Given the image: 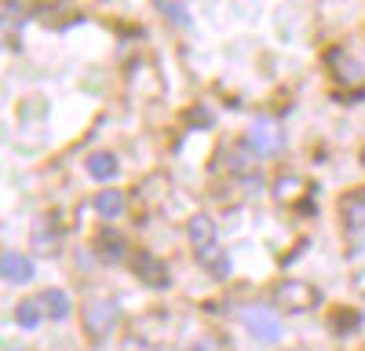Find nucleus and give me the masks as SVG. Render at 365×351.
Listing matches in <instances>:
<instances>
[{
	"label": "nucleus",
	"mask_w": 365,
	"mask_h": 351,
	"mask_svg": "<svg viewBox=\"0 0 365 351\" xmlns=\"http://www.w3.org/2000/svg\"><path fill=\"white\" fill-rule=\"evenodd\" d=\"M274 304H278L282 311L299 315V311L318 307L322 304V292L314 285H307V282H299V278H285V282L274 285Z\"/></svg>",
	"instance_id": "1"
},
{
	"label": "nucleus",
	"mask_w": 365,
	"mask_h": 351,
	"mask_svg": "<svg viewBox=\"0 0 365 351\" xmlns=\"http://www.w3.org/2000/svg\"><path fill=\"white\" fill-rule=\"evenodd\" d=\"M249 146L259 154V158H270V154H278L282 151V132L274 121H267V117H259V121H252L249 128Z\"/></svg>",
	"instance_id": "2"
},
{
	"label": "nucleus",
	"mask_w": 365,
	"mask_h": 351,
	"mask_svg": "<svg viewBox=\"0 0 365 351\" xmlns=\"http://www.w3.org/2000/svg\"><path fill=\"white\" fill-rule=\"evenodd\" d=\"M241 318H245V326H249V333L256 337V340H278L282 337V322L278 318H274L270 311H263V307H245V315H241Z\"/></svg>",
	"instance_id": "3"
},
{
	"label": "nucleus",
	"mask_w": 365,
	"mask_h": 351,
	"mask_svg": "<svg viewBox=\"0 0 365 351\" xmlns=\"http://www.w3.org/2000/svg\"><path fill=\"white\" fill-rule=\"evenodd\" d=\"M113 322H117V304H113V300H91V304H88V311H84V326H88L91 337L110 333Z\"/></svg>",
	"instance_id": "4"
},
{
	"label": "nucleus",
	"mask_w": 365,
	"mask_h": 351,
	"mask_svg": "<svg viewBox=\"0 0 365 351\" xmlns=\"http://www.w3.org/2000/svg\"><path fill=\"white\" fill-rule=\"evenodd\" d=\"M135 275L146 282V285H154V289H161V285H168V271H165V263L158 260V256H150V253H135Z\"/></svg>",
	"instance_id": "5"
},
{
	"label": "nucleus",
	"mask_w": 365,
	"mask_h": 351,
	"mask_svg": "<svg viewBox=\"0 0 365 351\" xmlns=\"http://www.w3.org/2000/svg\"><path fill=\"white\" fill-rule=\"evenodd\" d=\"M0 271H4V282L26 285L29 278H34V263H29L26 256H19V253H4V260H0Z\"/></svg>",
	"instance_id": "6"
},
{
	"label": "nucleus",
	"mask_w": 365,
	"mask_h": 351,
	"mask_svg": "<svg viewBox=\"0 0 365 351\" xmlns=\"http://www.w3.org/2000/svg\"><path fill=\"white\" fill-rule=\"evenodd\" d=\"M96 249H99V256H103L106 263H120V260L128 256V245H125V238H120L117 230H103L99 242H96Z\"/></svg>",
	"instance_id": "7"
},
{
	"label": "nucleus",
	"mask_w": 365,
	"mask_h": 351,
	"mask_svg": "<svg viewBox=\"0 0 365 351\" xmlns=\"http://www.w3.org/2000/svg\"><path fill=\"white\" fill-rule=\"evenodd\" d=\"M88 176H91V180H99V183H106V180H113V176H117V158L110 154V151H99V154H91L88 158Z\"/></svg>",
	"instance_id": "8"
},
{
	"label": "nucleus",
	"mask_w": 365,
	"mask_h": 351,
	"mask_svg": "<svg viewBox=\"0 0 365 351\" xmlns=\"http://www.w3.org/2000/svg\"><path fill=\"white\" fill-rule=\"evenodd\" d=\"M187 234H190V245L208 249L212 238H216V223H212V216H194V220L187 223Z\"/></svg>",
	"instance_id": "9"
},
{
	"label": "nucleus",
	"mask_w": 365,
	"mask_h": 351,
	"mask_svg": "<svg viewBox=\"0 0 365 351\" xmlns=\"http://www.w3.org/2000/svg\"><path fill=\"white\" fill-rule=\"evenodd\" d=\"M91 205H96V213H99V216L117 220L120 213H125V194H120V190H99Z\"/></svg>",
	"instance_id": "10"
},
{
	"label": "nucleus",
	"mask_w": 365,
	"mask_h": 351,
	"mask_svg": "<svg viewBox=\"0 0 365 351\" xmlns=\"http://www.w3.org/2000/svg\"><path fill=\"white\" fill-rule=\"evenodd\" d=\"M58 242H63V238H58V230H55V223H51V220L34 227V249H37V253H55V249H58Z\"/></svg>",
	"instance_id": "11"
},
{
	"label": "nucleus",
	"mask_w": 365,
	"mask_h": 351,
	"mask_svg": "<svg viewBox=\"0 0 365 351\" xmlns=\"http://www.w3.org/2000/svg\"><path fill=\"white\" fill-rule=\"evenodd\" d=\"M344 216H347V227L351 230H361L365 227V190H358V194H351L344 201Z\"/></svg>",
	"instance_id": "12"
},
{
	"label": "nucleus",
	"mask_w": 365,
	"mask_h": 351,
	"mask_svg": "<svg viewBox=\"0 0 365 351\" xmlns=\"http://www.w3.org/2000/svg\"><path fill=\"white\" fill-rule=\"evenodd\" d=\"M201 263L212 278H227L230 275V256L227 253H216V249H201Z\"/></svg>",
	"instance_id": "13"
},
{
	"label": "nucleus",
	"mask_w": 365,
	"mask_h": 351,
	"mask_svg": "<svg viewBox=\"0 0 365 351\" xmlns=\"http://www.w3.org/2000/svg\"><path fill=\"white\" fill-rule=\"evenodd\" d=\"M41 311H44L41 300H22V304L15 307V322H19L22 330H37V326H41Z\"/></svg>",
	"instance_id": "14"
},
{
	"label": "nucleus",
	"mask_w": 365,
	"mask_h": 351,
	"mask_svg": "<svg viewBox=\"0 0 365 351\" xmlns=\"http://www.w3.org/2000/svg\"><path fill=\"white\" fill-rule=\"evenodd\" d=\"M41 304H44V311H48L51 318H66V315H70V300H66L63 289H48L44 297H41Z\"/></svg>",
	"instance_id": "15"
},
{
	"label": "nucleus",
	"mask_w": 365,
	"mask_h": 351,
	"mask_svg": "<svg viewBox=\"0 0 365 351\" xmlns=\"http://www.w3.org/2000/svg\"><path fill=\"white\" fill-rule=\"evenodd\" d=\"M158 8H161L168 19H175V22H187V11H182L179 4H172V0H158Z\"/></svg>",
	"instance_id": "16"
},
{
	"label": "nucleus",
	"mask_w": 365,
	"mask_h": 351,
	"mask_svg": "<svg viewBox=\"0 0 365 351\" xmlns=\"http://www.w3.org/2000/svg\"><path fill=\"white\" fill-rule=\"evenodd\" d=\"M332 330H340V333H347V330H354V311H344L340 315V322L332 318Z\"/></svg>",
	"instance_id": "17"
},
{
	"label": "nucleus",
	"mask_w": 365,
	"mask_h": 351,
	"mask_svg": "<svg viewBox=\"0 0 365 351\" xmlns=\"http://www.w3.org/2000/svg\"><path fill=\"white\" fill-rule=\"evenodd\" d=\"M19 15H22L19 0H4V26H11V19H19Z\"/></svg>",
	"instance_id": "18"
},
{
	"label": "nucleus",
	"mask_w": 365,
	"mask_h": 351,
	"mask_svg": "<svg viewBox=\"0 0 365 351\" xmlns=\"http://www.w3.org/2000/svg\"><path fill=\"white\" fill-rule=\"evenodd\" d=\"M194 125H197V128H208V125H212L208 110H194Z\"/></svg>",
	"instance_id": "19"
},
{
	"label": "nucleus",
	"mask_w": 365,
	"mask_h": 351,
	"mask_svg": "<svg viewBox=\"0 0 365 351\" xmlns=\"http://www.w3.org/2000/svg\"><path fill=\"white\" fill-rule=\"evenodd\" d=\"M4 351H22V347H11V344H8V347H4Z\"/></svg>",
	"instance_id": "20"
},
{
	"label": "nucleus",
	"mask_w": 365,
	"mask_h": 351,
	"mask_svg": "<svg viewBox=\"0 0 365 351\" xmlns=\"http://www.w3.org/2000/svg\"><path fill=\"white\" fill-rule=\"evenodd\" d=\"M361 165H365V151H361Z\"/></svg>",
	"instance_id": "21"
}]
</instances>
